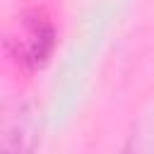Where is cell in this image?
<instances>
[{"label":"cell","instance_id":"cell-1","mask_svg":"<svg viewBox=\"0 0 154 154\" xmlns=\"http://www.w3.org/2000/svg\"><path fill=\"white\" fill-rule=\"evenodd\" d=\"M55 43H58V34L53 22L38 10L22 12L5 38V48L10 58L24 72L41 70L51 60Z\"/></svg>","mask_w":154,"mask_h":154},{"label":"cell","instance_id":"cell-2","mask_svg":"<svg viewBox=\"0 0 154 154\" xmlns=\"http://www.w3.org/2000/svg\"><path fill=\"white\" fill-rule=\"evenodd\" d=\"M38 137V125L34 113L22 108L5 128L2 135V154H34Z\"/></svg>","mask_w":154,"mask_h":154},{"label":"cell","instance_id":"cell-3","mask_svg":"<svg viewBox=\"0 0 154 154\" xmlns=\"http://www.w3.org/2000/svg\"><path fill=\"white\" fill-rule=\"evenodd\" d=\"M120 154H154V125L152 123L135 125Z\"/></svg>","mask_w":154,"mask_h":154}]
</instances>
